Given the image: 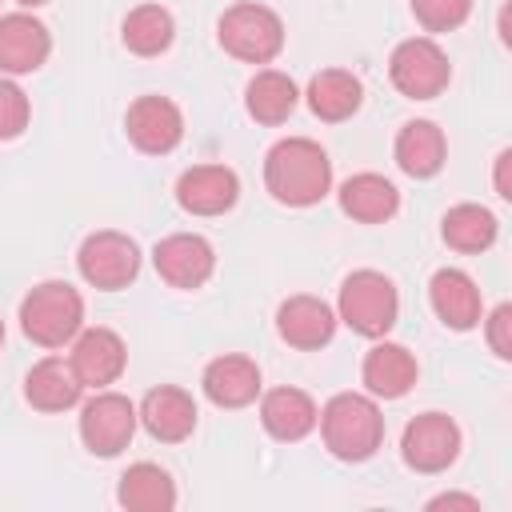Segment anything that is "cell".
Returning a JSON list of instances; mask_svg holds the SVG:
<instances>
[{
  "mask_svg": "<svg viewBox=\"0 0 512 512\" xmlns=\"http://www.w3.org/2000/svg\"><path fill=\"white\" fill-rule=\"evenodd\" d=\"M340 208H344V216H352L360 224H384L396 216L400 192L380 172H356L340 184Z\"/></svg>",
  "mask_w": 512,
  "mask_h": 512,
  "instance_id": "ffe728a7",
  "label": "cell"
},
{
  "mask_svg": "<svg viewBox=\"0 0 512 512\" xmlns=\"http://www.w3.org/2000/svg\"><path fill=\"white\" fill-rule=\"evenodd\" d=\"M396 164L416 180L436 176L444 168V132L432 120H408L396 136Z\"/></svg>",
  "mask_w": 512,
  "mask_h": 512,
  "instance_id": "603a6c76",
  "label": "cell"
},
{
  "mask_svg": "<svg viewBox=\"0 0 512 512\" xmlns=\"http://www.w3.org/2000/svg\"><path fill=\"white\" fill-rule=\"evenodd\" d=\"M400 452H404V464L416 472H444L460 456V428L444 412H424L408 420Z\"/></svg>",
  "mask_w": 512,
  "mask_h": 512,
  "instance_id": "9c48e42d",
  "label": "cell"
},
{
  "mask_svg": "<svg viewBox=\"0 0 512 512\" xmlns=\"http://www.w3.org/2000/svg\"><path fill=\"white\" fill-rule=\"evenodd\" d=\"M136 432V408L120 392H96L80 408V440L92 456H116Z\"/></svg>",
  "mask_w": 512,
  "mask_h": 512,
  "instance_id": "ba28073f",
  "label": "cell"
},
{
  "mask_svg": "<svg viewBox=\"0 0 512 512\" xmlns=\"http://www.w3.org/2000/svg\"><path fill=\"white\" fill-rule=\"evenodd\" d=\"M76 264H80V276L92 284V288H104V292H116V288H128L140 272V248L132 236L124 232H92L80 252H76Z\"/></svg>",
  "mask_w": 512,
  "mask_h": 512,
  "instance_id": "52a82bcc",
  "label": "cell"
},
{
  "mask_svg": "<svg viewBox=\"0 0 512 512\" xmlns=\"http://www.w3.org/2000/svg\"><path fill=\"white\" fill-rule=\"evenodd\" d=\"M488 344H492V352L500 360L512 356V304L492 308V316H488Z\"/></svg>",
  "mask_w": 512,
  "mask_h": 512,
  "instance_id": "4dcf8cb0",
  "label": "cell"
},
{
  "mask_svg": "<svg viewBox=\"0 0 512 512\" xmlns=\"http://www.w3.org/2000/svg\"><path fill=\"white\" fill-rule=\"evenodd\" d=\"M412 12L428 32H452L468 20L472 0H412Z\"/></svg>",
  "mask_w": 512,
  "mask_h": 512,
  "instance_id": "f1b7e54d",
  "label": "cell"
},
{
  "mask_svg": "<svg viewBox=\"0 0 512 512\" xmlns=\"http://www.w3.org/2000/svg\"><path fill=\"white\" fill-rule=\"evenodd\" d=\"M152 264H156L164 284H172V288H200L212 276V268H216V252H212V244L204 236L176 232V236H164L152 248Z\"/></svg>",
  "mask_w": 512,
  "mask_h": 512,
  "instance_id": "8fae6325",
  "label": "cell"
},
{
  "mask_svg": "<svg viewBox=\"0 0 512 512\" xmlns=\"http://www.w3.org/2000/svg\"><path fill=\"white\" fill-rule=\"evenodd\" d=\"M124 128H128V140L148 156H164L184 140V116L168 96L132 100L128 116H124Z\"/></svg>",
  "mask_w": 512,
  "mask_h": 512,
  "instance_id": "30bf717a",
  "label": "cell"
},
{
  "mask_svg": "<svg viewBox=\"0 0 512 512\" xmlns=\"http://www.w3.org/2000/svg\"><path fill=\"white\" fill-rule=\"evenodd\" d=\"M28 116H32V108H28V96L20 92V84L0 76V140L20 136L28 128Z\"/></svg>",
  "mask_w": 512,
  "mask_h": 512,
  "instance_id": "f546056e",
  "label": "cell"
},
{
  "mask_svg": "<svg viewBox=\"0 0 512 512\" xmlns=\"http://www.w3.org/2000/svg\"><path fill=\"white\" fill-rule=\"evenodd\" d=\"M136 420L148 428L152 440H164V444H180L192 436L196 428V404L184 388H172V384H160L144 396Z\"/></svg>",
  "mask_w": 512,
  "mask_h": 512,
  "instance_id": "9a60e30c",
  "label": "cell"
},
{
  "mask_svg": "<svg viewBox=\"0 0 512 512\" xmlns=\"http://www.w3.org/2000/svg\"><path fill=\"white\" fill-rule=\"evenodd\" d=\"M220 48L244 64H268L284 48V20L264 4H232L216 24Z\"/></svg>",
  "mask_w": 512,
  "mask_h": 512,
  "instance_id": "277c9868",
  "label": "cell"
},
{
  "mask_svg": "<svg viewBox=\"0 0 512 512\" xmlns=\"http://www.w3.org/2000/svg\"><path fill=\"white\" fill-rule=\"evenodd\" d=\"M240 180L224 164H196L176 180V200L192 216H220L236 204Z\"/></svg>",
  "mask_w": 512,
  "mask_h": 512,
  "instance_id": "4fadbf2b",
  "label": "cell"
},
{
  "mask_svg": "<svg viewBox=\"0 0 512 512\" xmlns=\"http://www.w3.org/2000/svg\"><path fill=\"white\" fill-rule=\"evenodd\" d=\"M0 344H4V320H0Z\"/></svg>",
  "mask_w": 512,
  "mask_h": 512,
  "instance_id": "e575fe53",
  "label": "cell"
},
{
  "mask_svg": "<svg viewBox=\"0 0 512 512\" xmlns=\"http://www.w3.org/2000/svg\"><path fill=\"white\" fill-rule=\"evenodd\" d=\"M24 8H40V4H48V0H20Z\"/></svg>",
  "mask_w": 512,
  "mask_h": 512,
  "instance_id": "836d02e7",
  "label": "cell"
},
{
  "mask_svg": "<svg viewBox=\"0 0 512 512\" xmlns=\"http://www.w3.org/2000/svg\"><path fill=\"white\" fill-rule=\"evenodd\" d=\"M296 100H300V92H296L292 76H284V72H276V68L256 72V76L248 80V88H244L248 116L260 120V124H284V120L296 112Z\"/></svg>",
  "mask_w": 512,
  "mask_h": 512,
  "instance_id": "484cf974",
  "label": "cell"
},
{
  "mask_svg": "<svg viewBox=\"0 0 512 512\" xmlns=\"http://www.w3.org/2000/svg\"><path fill=\"white\" fill-rule=\"evenodd\" d=\"M340 320L360 332V336H384L392 324H396V312H400V296H396V284L384 276V272H372V268H360L352 272L344 284H340V304H336Z\"/></svg>",
  "mask_w": 512,
  "mask_h": 512,
  "instance_id": "5b68a950",
  "label": "cell"
},
{
  "mask_svg": "<svg viewBox=\"0 0 512 512\" xmlns=\"http://www.w3.org/2000/svg\"><path fill=\"white\" fill-rule=\"evenodd\" d=\"M508 168H512V152L504 148V152L496 156V196H500V200H512V180H508Z\"/></svg>",
  "mask_w": 512,
  "mask_h": 512,
  "instance_id": "1f68e13d",
  "label": "cell"
},
{
  "mask_svg": "<svg viewBox=\"0 0 512 512\" xmlns=\"http://www.w3.org/2000/svg\"><path fill=\"white\" fill-rule=\"evenodd\" d=\"M360 100H364V84L344 68H324L308 84V108L328 124L348 120L360 108Z\"/></svg>",
  "mask_w": 512,
  "mask_h": 512,
  "instance_id": "cb8c5ba5",
  "label": "cell"
},
{
  "mask_svg": "<svg viewBox=\"0 0 512 512\" xmlns=\"http://www.w3.org/2000/svg\"><path fill=\"white\" fill-rule=\"evenodd\" d=\"M276 332L280 340H288L292 348H320L332 340L336 332V312L320 300V296H288L276 308Z\"/></svg>",
  "mask_w": 512,
  "mask_h": 512,
  "instance_id": "2e32d148",
  "label": "cell"
},
{
  "mask_svg": "<svg viewBox=\"0 0 512 512\" xmlns=\"http://www.w3.org/2000/svg\"><path fill=\"white\" fill-rule=\"evenodd\" d=\"M440 232H444V244L456 248V252H484V248H492L500 224L480 204H456V208L444 212Z\"/></svg>",
  "mask_w": 512,
  "mask_h": 512,
  "instance_id": "83f0119b",
  "label": "cell"
},
{
  "mask_svg": "<svg viewBox=\"0 0 512 512\" xmlns=\"http://www.w3.org/2000/svg\"><path fill=\"white\" fill-rule=\"evenodd\" d=\"M120 36H124V48L136 52V56H160L172 36H176V24H172V12L160 8V4H140L124 16L120 24Z\"/></svg>",
  "mask_w": 512,
  "mask_h": 512,
  "instance_id": "4316f807",
  "label": "cell"
},
{
  "mask_svg": "<svg viewBox=\"0 0 512 512\" xmlns=\"http://www.w3.org/2000/svg\"><path fill=\"white\" fill-rule=\"evenodd\" d=\"M320 432L332 456L340 460H368L380 444H384V416L376 408V400L360 396V392H340L324 404L320 412Z\"/></svg>",
  "mask_w": 512,
  "mask_h": 512,
  "instance_id": "7a4b0ae2",
  "label": "cell"
},
{
  "mask_svg": "<svg viewBox=\"0 0 512 512\" xmlns=\"http://www.w3.org/2000/svg\"><path fill=\"white\" fill-rule=\"evenodd\" d=\"M68 364L76 368L84 388H104V384L120 380V372L128 364V348L112 328H84L72 340Z\"/></svg>",
  "mask_w": 512,
  "mask_h": 512,
  "instance_id": "7c38bea8",
  "label": "cell"
},
{
  "mask_svg": "<svg viewBox=\"0 0 512 512\" xmlns=\"http://www.w3.org/2000/svg\"><path fill=\"white\" fill-rule=\"evenodd\" d=\"M52 52V36L48 28L28 16V12H8L0 16V72L24 76L36 72Z\"/></svg>",
  "mask_w": 512,
  "mask_h": 512,
  "instance_id": "5bb4252c",
  "label": "cell"
},
{
  "mask_svg": "<svg viewBox=\"0 0 512 512\" xmlns=\"http://www.w3.org/2000/svg\"><path fill=\"white\" fill-rule=\"evenodd\" d=\"M264 188L288 208L320 204L332 188V160L308 136H288L264 156Z\"/></svg>",
  "mask_w": 512,
  "mask_h": 512,
  "instance_id": "6da1fadb",
  "label": "cell"
},
{
  "mask_svg": "<svg viewBox=\"0 0 512 512\" xmlns=\"http://www.w3.org/2000/svg\"><path fill=\"white\" fill-rule=\"evenodd\" d=\"M204 396L216 408H244L260 396V368L248 356H216L204 368Z\"/></svg>",
  "mask_w": 512,
  "mask_h": 512,
  "instance_id": "ac0fdd59",
  "label": "cell"
},
{
  "mask_svg": "<svg viewBox=\"0 0 512 512\" xmlns=\"http://www.w3.org/2000/svg\"><path fill=\"white\" fill-rule=\"evenodd\" d=\"M420 368H416V356L404 348V344H376L368 356H364V384L372 396H384V400H400L412 384H416Z\"/></svg>",
  "mask_w": 512,
  "mask_h": 512,
  "instance_id": "7402d4cb",
  "label": "cell"
},
{
  "mask_svg": "<svg viewBox=\"0 0 512 512\" xmlns=\"http://www.w3.org/2000/svg\"><path fill=\"white\" fill-rule=\"evenodd\" d=\"M260 420L268 428V436L276 440H304L320 412H316V400L300 388H272L264 400H260Z\"/></svg>",
  "mask_w": 512,
  "mask_h": 512,
  "instance_id": "44dd1931",
  "label": "cell"
},
{
  "mask_svg": "<svg viewBox=\"0 0 512 512\" xmlns=\"http://www.w3.org/2000/svg\"><path fill=\"white\" fill-rule=\"evenodd\" d=\"M428 508H480V500L476 496H460V492H444V496H436V500H428Z\"/></svg>",
  "mask_w": 512,
  "mask_h": 512,
  "instance_id": "d6a6232c",
  "label": "cell"
},
{
  "mask_svg": "<svg viewBox=\"0 0 512 512\" xmlns=\"http://www.w3.org/2000/svg\"><path fill=\"white\" fill-rule=\"evenodd\" d=\"M428 300H432V312L456 332H468L480 320V288L460 268H440L428 284Z\"/></svg>",
  "mask_w": 512,
  "mask_h": 512,
  "instance_id": "e0dca14e",
  "label": "cell"
},
{
  "mask_svg": "<svg viewBox=\"0 0 512 512\" xmlns=\"http://www.w3.org/2000/svg\"><path fill=\"white\" fill-rule=\"evenodd\" d=\"M80 392H84V384H80L76 368L68 360H60V356H44L24 376V396L40 412H64V408H72L80 400Z\"/></svg>",
  "mask_w": 512,
  "mask_h": 512,
  "instance_id": "d6986e66",
  "label": "cell"
},
{
  "mask_svg": "<svg viewBox=\"0 0 512 512\" xmlns=\"http://www.w3.org/2000/svg\"><path fill=\"white\" fill-rule=\"evenodd\" d=\"M84 324V300L68 280L36 284L20 304V328L40 348H64Z\"/></svg>",
  "mask_w": 512,
  "mask_h": 512,
  "instance_id": "3957f363",
  "label": "cell"
},
{
  "mask_svg": "<svg viewBox=\"0 0 512 512\" xmlns=\"http://www.w3.org/2000/svg\"><path fill=\"white\" fill-rule=\"evenodd\" d=\"M388 76H392L396 92H404L408 100H432L448 88L452 64H448V56L436 40L412 36V40L396 44V52L388 60Z\"/></svg>",
  "mask_w": 512,
  "mask_h": 512,
  "instance_id": "8992f818",
  "label": "cell"
},
{
  "mask_svg": "<svg viewBox=\"0 0 512 512\" xmlns=\"http://www.w3.org/2000/svg\"><path fill=\"white\" fill-rule=\"evenodd\" d=\"M116 500L128 512H168L176 504V484H172V476L160 464H148L144 460V464H132L120 476Z\"/></svg>",
  "mask_w": 512,
  "mask_h": 512,
  "instance_id": "d4e9b609",
  "label": "cell"
}]
</instances>
